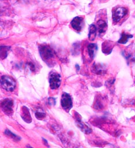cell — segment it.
Listing matches in <instances>:
<instances>
[{
    "label": "cell",
    "instance_id": "cell-15",
    "mask_svg": "<svg viewBox=\"0 0 135 148\" xmlns=\"http://www.w3.org/2000/svg\"><path fill=\"white\" fill-rule=\"evenodd\" d=\"M132 37V36H131V35H129V34H127L125 33H122L121 38L118 41V42L120 44H125L127 41L128 39Z\"/></svg>",
    "mask_w": 135,
    "mask_h": 148
},
{
    "label": "cell",
    "instance_id": "cell-10",
    "mask_svg": "<svg viewBox=\"0 0 135 148\" xmlns=\"http://www.w3.org/2000/svg\"><path fill=\"white\" fill-rule=\"evenodd\" d=\"M97 29L95 25L92 24L89 26V39L91 41H93L97 35Z\"/></svg>",
    "mask_w": 135,
    "mask_h": 148
},
{
    "label": "cell",
    "instance_id": "cell-9",
    "mask_svg": "<svg viewBox=\"0 0 135 148\" xmlns=\"http://www.w3.org/2000/svg\"><path fill=\"white\" fill-rule=\"evenodd\" d=\"M22 118L25 121V122L30 123L32 121V119L29 112V109L26 106H23L22 109Z\"/></svg>",
    "mask_w": 135,
    "mask_h": 148
},
{
    "label": "cell",
    "instance_id": "cell-2",
    "mask_svg": "<svg viewBox=\"0 0 135 148\" xmlns=\"http://www.w3.org/2000/svg\"><path fill=\"white\" fill-rule=\"evenodd\" d=\"M39 50L42 59L50 66L53 62V59H55V53L53 50L47 45H41L39 47Z\"/></svg>",
    "mask_w": 135,
    "mask_h": 148
},
{
    "label": "cell",
    "instance_id": "cell-11",
    "mask_svg": "<svg viewBox=\"0 0 135 148\" xmlns=\"http://www.w3.org/2000/svg\"><path fill=\"white\" fill-rule=\"evenodd\" d=\"M76 123L77 124L78 127L84 132H85L86 134H89V133H90L91 132V130L87 125H85L83 122H82L81 119H79L78 118H77Z\"/></svg>",
    "mask_w": 135,
    "mask_h": 148
},
{
    "label": "cell",
    "instance_id": "cell-18",
    "mask_svg": "<svg viewBox=\"0 0 135 148\" xmlns=\"http://www.w3.org/2000/svg\"><path fill=\"white\" fill-rule=\"evenodd\" d=\"M29 67H30L31 70H32V71L35 70V67L32 63H29Z\"/></svg>",
    "mask_w": 135,
    "mask_h": 148
},
{
    "label": "cell",
    "instance_id": "cell-16",
    "mask_svg": "<svg viewBox=\"0 0 135 148\" xmlns=\"http://www.w3.org/2000/svg\"><path fill=\"white\" fill-rule=\"evenodd\" d=\"M35 117L38 119V120H42L45 117V113L43 112H37L35 113Z\"/></svg>",
    "mask_w": 135,
    "mask_h": 148
},
{
    "label": "cell",
    "instance_id": "cell-13",
    "mask_svg": "<svg viewBox=\"0 0 135 148\" xmlns=\"http://www.w3.org/2000/svg\"><path fill=\"white\" fill-rule=\"evenodd\" d=\"M112 43L104 42L103 44L102 49H103V52L104 53L108 54V53H111V51H112Z\"/></svg>",
    "mask_w": 135,
    "mask_h": 148
},
{
    "label": "cell",
    "instance_id": "cell-19",
    "mask_svg": "<svg viewBox=\"0 0 135 148\" xmlns=\"http://www.w3.org/2000/svg\"><path fill=\"white\" fill-rule=\"evenodd\" d=\"M76 67H77V70H80V67H79V66L78 65H77V64H76Z\"/></svg>",
    "mask_w": 135,
    "mask_h": 148
},
{
    "label": "cell",
    "instance_id": "cell-6",
    "mask_svg": "<svg viewBox=\"0 0 135 148\" xmlns=\"http://www.w3.org/2000/svg\"><path fill=\"white\" fill-rule=\"evenodd\" d=\"M14 101L10 98H6L1 102L2 110L8 116H11L14 112L13 110Z\"/></svg>",
    "mask_w": 135,
    "mask_h": 148
},
{
    "label": "cell",
    "instance_id": "cell-17",
    "mask_svg": "<svg viewBox=\"0 0 135 148\" xmlns=\"http://www.w3.org/2000/svg\"><path fill=\"white\" fill-rule=\"evenodd\" d=\"M48 103L49 105H56V99L53 98H49L48 99Z\"/></svg>",
    "mask_w": 135,
    "mask_h": 148
},
{
    "label": "cell",
    "instance_id": "cell-4",
    "mask_svg": "<svg viewBox=\"0 0 135 148\" xmlns=\"http://www.w3.org/2000/svg\"><path fill=\"white\" fill-rule=\"evenodd\" d=\"M61 82V76L59 73L56 72H52L49 78V82L50 88L52 90H56L57 89L60 84Z\"/></svg>",
    "mask_w": 135,
    "mask_h": 148
},
{
    "label": "cell",
    "instance_id": "cell-14",
    "mask_svg": "<svg viewBox=\"0 0 135 148\" xmlns=\"http://www.w3.org/2000/svg\"><path fill=\"white\" fill-rule=\"evenodd\" d=\"M5 134L6 135H7L8 136H9L10 138H11V139H12L14 140L15 141H19L21 139V138L20 136H19L18 135H15V134L12 133L10 130H6L5 131Z\"/></svg>",
    "mask_w": 135,
    "mask_h": 148
},
{
    "label": "cell",
    "instance_id": "cell-7",
    "mask_svg": "<svg viewBox=\"0 0 135 148\" xmlns=\"http://www.w3.org/2000/svg\"><path fill=\"white\" fill-rule=\"evenodd\" d=\"M70 25L74 30L77 32H81L84 26V19L80 16L76 17L72 20Z\"/></svg>",
    "mask_w": 135,
    "mask_h": 148
},
{
    "label": "cell",
    "instance_id": "cell-5",
    "mask_svg": "<svg viewBox=\"0 0 135 148\" xmlns=\"http://www.w3.org/2000/svg\"><path fill=\"white\" fill-rule=\"evenodd\" d=\"M61 105L63 109L69 112L73 108V101L71 96L66 92H63L61 98Z\"/></svg>",
    "mask_w": 135,
    "mask_h": 148
},
{
    "label": "cell",
    "instance_id": "cell-3",
    "mask_svg": "<svg viewBox=\"0 0 135 148\" xmlns=\"http://www.w3.org/2000/svg\"><path fill=\"white\" fill-rule=\"evenodd\" d=\"M1 85L5 91L12 92L16 88V83L12 77L8 75H3L1 77Z\"/></svg>",
    "mask_w": 135,
    "mask_h": 148
},
{
    "label": "cell",
    "instance_id": "cell-12",
    "mask_svg": "<svg viewBox=\"0 0 135 148\" xmlns=\"http://www.w3.org/2000/svg\"><path fill=\"white\" fill-rule=\"evenodd\" d=\"M97 50V46L95 44H90L88 46V52L91 58L93 59L95 57Z\"/></svg>",
    "mask_w": 135,
    "mask_h": 148
},
{
    "label": "cell",
    "instance_id": "cell-8",
    "mask_svg": "<svg viewBox=\"0 0 135 148\" xmlns=\"http://www.w3.org/2000/svg\"><path fill=\"white\" fill-rule=\"evenodd\" d=\"M96 26L99 36H103L105 34L107 29V22L103 19H99L97 21Z\"/></svg>",
    "mask_w": 135,
    "mask_h": 148
},
{
    "label": "cell",
    "instance_id": "cell-1",
    "mask_svg": "<svg viewBox=\"0 0 135 148\" xmlns=\"http://www.w3.org/2000/svg\"><path fill=\"white\" fill-rule=\"evenodd\" d=\"M129 10L125 7L117 6L112 9V17L114 24L119 23L121 21L124 20L128 15Z\"/></svg>",
    "mask_w": 135,
    "mask_h": 148
}]
</instances>
